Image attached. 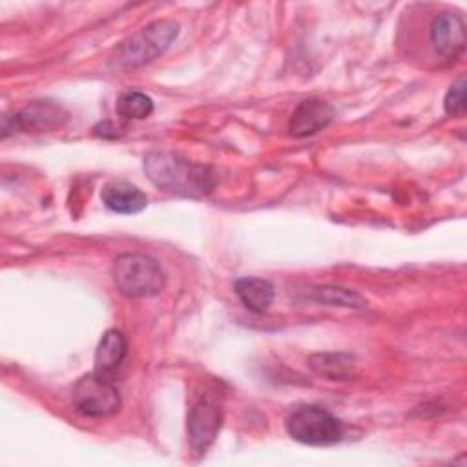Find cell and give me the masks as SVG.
<instances>
[{
    "mask_svg": "<svg viewBox=\"0 0 467 467\" xmlns=\"http://www.w3.org/2000/svg\"><path fill=\"white\" fill-rule=\"evenodd\" d=\"M71 401L80 414L89 418L111 416L120 407V396L113 379L97 372L86 374L75 383Z\"/></svg>",
    "mask_w": 467,
    "mask_h": 467,
    "instance_id": "obj_5",
    "label": "cell"
},
{
    "mask_svg": "<svg viewBox=\"0 0 467 467\" xmlns=\"http://www.w3.org/2000/svg\"><path fill=\"white\" fill-rule=\"evenodd\" d=\"M179 35V24L173 20H155L131 35L117 51V64L133 69L162 55Z\"/></svg>",
    "mask_w": 467,
    "mask_h": 467,
    "instance_id": "obj_4",
    "label": "cell"
},
{
    "mask_svg": "<svg viewBox=\"0 0 467 467\" xmlns=\"http://www.w3.org/2000/svg\"><path fill=\"white\" fill-rule=\"evenodd\" d=\"M111 277L126 297H150L164 288L161 265L144 254H122L111 265Z\"/></svg>",
    "mask_w": 467,
    "mask_h": 467,
    "instance_id": "obj_3",
    "label": "cell"
},
{
    "mask_svg": "<svg viewBox=\"0 0 467 467\" xmlns=\"http://www.w3.org/2000/svg\"><path fill=\"white\" fill-rule=\"evenodd\" d=\"M285 429L292 440L314 447L337 443L343 436L341 421L327 409L310 403L294 405L285 416Z\"/></svg>",
    "mask_w": 467,
    "mask_h": 467,
    "instance_id": "obj_2",
    "label": "cell"
},
{
    "mask_svg": "<svg viewBox=\"0 0 467 467\" xmlns=\"http://www.w3.org/2000/svg\"><path fill=\"white\" fill-rule=\"evenodd\" d=\"M62 108L51 102H33L31 106L24 108L22 111L15 113L13 117H5V120H11V128L4 131L7 135L11 130H47L53 126H58L62 117Z\"/></svg>",
    "mask_w": 467,
    "mask_h": 467,
    "instance_id": "obj_10",
    "label": "cell"
},
{
    "mask_svg": "<svg viewBox=\"0 0 467 467\" xmlns=\"http://www.w3.org/2000/svg\"><path fill=\"white\" fill-rule=\"evenodd\" d=\"M126 354H128V343L124 334L119 330H108L95 350V372L113 379L115 372L124 363Z\"/></svg>",
    "mask_w": 467,
    "mask_h": 467,
    "instance_id": "obj_11",
    "label": "cell"
},
{
    "mask_svg": "<svg viewBox=\"0 0 467 467\" xmlns=\"http://www.w3.org/2000/svg\"><path fill=\"white\" fill-rule=\"evenodd\" d=\"M100 197L108 210L124 215L139 213L148 204V195L140 188L126 181H111L104 184Z\"/></svg>",
    "mask_w": 467,
    "mask_h": 467,
    "instance_id": "obj_9",
    "label": "cell"
},
{
    "mask_svg": "<svg viewBox=\"0 0 467 467\" xmlns=\"http://www.w3.org/2000/svg\"><path fill=\"white\" fill-rule=\"evenodd\" d=\"M316 301L327 303V305H336V306H345V308H361L365 305V299L352 292V290H343L337 286H321L314 294Z\"/></svg>",
    "mask_w": 467,
    "mask_h": 467,
    "instance_id": "obj_15",
    "label": "cell"
},
{
    "mask_svg": "<svg viewBox=\"0 0 467 467\" xmlns=\"http://www.w3.org/2000/svg\"><path fill=\"white\" fill-rule=\"evenodd\" d=\"M117 113L122 119H133V120H140L151 115L153 111V102L148 95L140 93V91H124L119 99H117Z\"/></svg>",
    "mask_w": 467,
    "mask_h": 467,
    "instance_id": "obj_14",
    "label": "cell"
},
{
    "mask_svg": "<svg viewBox=\"0 0 467 467\" xmlns=\"http://www.w3.org/2000/svg\"><path fill=\"white\" fill-rule=\"evenodd\" d=\"M223 421V409L210 396L199 398L188 414V436L192 449L204 454L215 441Z\"/></svg>",
    "mask_w": 467,
    "mask_h": 467,
    "instance_id": "obj_6",
    "label": "cell"
},
{
    "mask_svg": "<svg viewBox=\"0 0 467 467\" xmlns=\"http://www.w3.org/2000/svg\"><path fill=\"white\" fill-rule=\"evenodd\" d=\"M334 119V108L321 99H306L292 111L288 130L296 137H308L325 130Z\"/></svg>",
    "mask_w": 467,
    "mask_h": 467,
    "instance_id": "obj_8",
    "label": "cell"
},
{
    "mask_svg": "<svg viewBox=\"0 0 467 467\" xmlns=\"http://www.w3.org/2000/svg\"><path fill=\"white\" fill-rule=\"evenodd\" d=\"M445 113L451 117H462L465 113V78L460 77L445 93Z\"/></svg>",
    "mask_w": 467,
    "mask_h": 467,
    "instance_id": "obj_16",
    "label": "cell"
},
{
    "mask_svg": "<svg viewBox=\"0 0 467 467\" xmlns=\"http://www.w3.org/2000/svg\"><path fill=\"white\" fill-rule=\"evenodd\" d=\"M234 288L241 303L255 314L266 312L274 301L272 283L261 277H241L234 283Z\"/></svg>",
    "mask_w": 467,
    "mask_h": 467,
    "instance_id": "obj_13",
    "label": "cell"
},
{
    "mask_svg": "<svg viewBox=\"0 0 467 467\" xmlns=\"http://www.w3.org/2000/svg\"><path fill=\"white\" fill-rule=\"evenodd\" d=\"M434 51L443 58H456L465 47V20L458 13H440L429 27Z\"/></svg>",
    "mask_w": 467,
    "mask_h": 467,
    "instance_id": "obj_7",
    "label": "cell"
},
{
    "mask_svg": "<svg viewBox=\"0 0 467 467\" xmlns=\"http://www.w3.org/2000/svg\"><path fill=\"white\" fill-rule=\"evenodd\" d=\"M310 368L330 381H345L356 376V358L347 352H321L308 358Z\"/></svg>",
    "mask_w": 467,
    "mask_h": 467,
    "instance_id": "obj_12",
    "label": "cell"
},
{
    "mask_svg": "<svg viewBox=\"0 0 467 467\" xmlns=\"http://www.w3.org/2000/svg\"><path fill=\"white\" fill-rule=\"evenodd\" d=\"M144 171L157 188L175 195L201 197L215 188L212 168L190 162L171 151L148 153L144 157Z\"/></svg>",
    "mask_w": 467,
    "mask_h": 467,
    "instance_id": "obj_1",
    "label": "cell"
}]
</instances>
